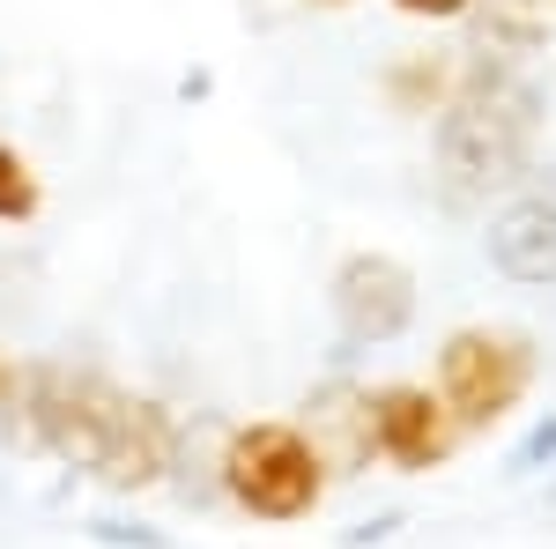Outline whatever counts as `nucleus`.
Returning <instances> with one entry per match:
<instances>
[{
    "mask_svg": "<svg viewBox=\"0 0 556 549\" xmlns=\"http://www.w3.org/2000/svg\"><path fill=\"white\" fill-rule=\"evenodd\" d=\"M327 475H334V461L312 446L304 423L260 416L223 438V498L238 512H253V520H275V527L304 520L327 498Z\"/></svg>",
    "mask_w": 556,
    "mask_h": 549,
    "instance_id": "7ed1b4c3",
    "label": "nucleus"
},
{
    "mask_svg": "<svg viewBox=\"0 0 556 549\" xmlns=\"http://www.w3.org/2000/svg\"><path fill=\"white\" fill-rule=\"evenodd\" d=\"M401 15H416V23H460L475 0H393Z\"/></svg>",
    "mask_w": 556,
    "mask_h": 549,
    "instance_id": "f8f14e48",
    "label": "nucleus"
},
{
    "mask_svg": "<svg viewBox=\"0 0 556 549\" xmlns=\"http://www.w3.org/2000/svg\"><path fill=\"white\" fill-rule=\"evenodd\" d=\"M38 209H45V186L30 157L15 141H0V223H38Z\"/></svg>",
    "mask_w": 556,
    "mask_h": 549,
    "instance_id": "1a4fd4ad",
    "label": "nucleus"
},
{
    "mask_svg": "<svg viewBox=\"0 0 556 549\" xmlns=\"http://www.w3.org/2000/svg\"><path fill=\"white\" fill-rule=\"evenodd\" d=\"M490 267L519 290H549L556 283V194H513L482 230Z\"/></svg>",
    "mask_w": 556,
    "mask_h": 549,
    "instance_id": "0eeeda50",
    "label": "nucleus"
},
{
    "mask_svg": "<svg viewBox=\"0 0 556 549\" xmlns=\"http://www.w3.org/2000/svg\"><path fill=\"white\" fill-rule=\"evenodd\" d=\"M15 416H23V431L38 438L52 461L83 467V475L112 483V490L156 483L172 467V446H178V423L156 401L97 379V372H67V364H38Z\"/></svg>",
    "mask_w": 556,
    "mask_h": 549,
    "instance_id": "f257e3e1",
    "label": "nucleus"
},
{
    "mask_svg": "<svg viewBox=\"0 0 556 549\" xmlns=\"http://www.w3.org/2000/svg\"><path fill=\"white\" fill-rule=\"evenodd\" d=\"M23 386H30V372L0 349V416H15V409H23Z\"/></svg>",
    "mask_w": 556,
    "mask_h": 549,
    "instance_id": "ddd939ff",
    "label": "nucleus"
},
{
    "mask_svg": "<svg viewBox=\"0 0 556 549\" xmlns=\"http://www.w3.org/2000/svg\"><path fill=\"white\" fill-rule=\"evenodd\" d=\"M312 8H349V0H312Z\"/></svg>",
    "mask_w": 556,
    "mask_h": 549,
    "instance_id": "4468645a",
    "label": "nucleus"
},
{
    "mask_svg": "<svg viewBox=\"0 0 556 549\" xmlns=\"http://www.w3.org/2000/svg\"><path fill=\"white\" fill-rule=\"evenodd\" d=\"M542 467H556V409H549V416H534V423H527V438H519L513 453H505V475H513V483L542 475Z\"/></svg>",
    "mask_w": 556,
    "mask_h": 549,
    "instance_id": "9d476101",
    "label": "nucleus"
},
{
    "mask_svg": "<svg viewBox=\"0 0 556 549\" xmlns=\"http://www.w3.org/2000/svg\"><path fill=\"white\" fill-rule=\"evenodd\" d=\"M527 386H534V341L513 335V327H460V335H445L438 372H430V394L445 401L460 438L505 423L527 401Z\"/></svg>",
    "mask_w": 556,
    "mask_h": 549,
    "instance_id": "20e7f679",
    "label": "nucleus"
},
{
    "mask_svg": "<svg viewBox=\"0 0 556 549\" xmlns=\"http://www.w3.org/2000/svg\"><path fill=\"white\" fill-rule=\"evenodd\" d=\"M386 97H393V112H445V97H453V60L408 52V60L386 75Z\"/></svg>",
    "mask_w": 556,
    "mask_h": 549,
    "instance_id": "6e6552de",
    "label": "nucleus"
},
{
    "mask_svg": "<svg viewBox=\"0 0 556 549\" xmlns=\"http://www.w3.org/2000/svg\"><path fill=\"white\" fill-rule=\"evenodd\" d=\"M89 535L104 549H172V535H156V527H127V520H89Z\"/></svg>",
    "mask_w": 556,
    "mask_h": 549,
    "instance_id": "9b49d317",
    "label": "nucleus"
},
{
    "mask_svg": "<svg viewBox=\"0 0 556 549\" xmlns=\"http://www.w3.org/2000/svg\"><path fill=\"white\" fill-rule=\"evenodd\" d=\"M549 498H556V475H549Z\"/></svg>",
    "mask_w": 556,
    "mask_h": 549,
    "instance_id": "2eb2a0df",
    "label": "nucleus"
},
{
    "mask_svg": "<svg viewBox=\"0 0 556 549\" xmlns=\"http://www.w3.org/2000/svg\"><path fill=\"white\" fill-rule=\"evenodd\" d=\"M327 297H334V327L349 349H386L416 327V275L393 253H349Z\"/></svg>",
    "mask_w": 556,
    "mask_h": 549,
    "instance_id": "423d86ee",
    "label": "nucleus"
},
{
    "mask_svg": "<svg viewBox=\"0 0 556 549\" xmlns=\"http://www.w3.org/2000/svg\"><path fill=\"white\" fill-rule=\"evenodd\" d=\"M534 89L513 83L497 60H475L468 75H453V97L438 112V164L453 178V194H490L513 186L534 164Z\"/></svg>",
    "mask_w": 556,
    "mask_h": 549,
    "instance_id": "f03ea898",
    "label": "nucleus"
},
{
    "mask_svg": "<svg viewBox=\"0 0 556 549\" xmlns=\"http://www.w3.org/2000/svg\"><path fill=\"white\" fill-rule=\"evenodd\" d=\"M364 431H371V461L401 467V475H430L453 461L460 431L445 416V401L424 379H386L364 394Z\"/></svg>",
    "mask_w": 556,
    "mask_h": 549,
    "instance_id": "39448f33",
    "label": "nucleus"
}]
</instances>
